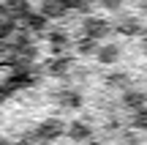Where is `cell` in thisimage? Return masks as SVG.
Instances as JSON below:
<instances>
[{"label": "cell", "instance_id": "1", "mask_svg": "<svg viewBox=\"0 0 147 145\" xmlns=\"http://www.w3.org/2000/svg\"><path fill=\"white\" fill-rule=\"evenodd\" d=\"M36 66V25L19 0H0V101Z\"/></svg>", "mask_w": 147, "mask_h": 145}]
</instances>
